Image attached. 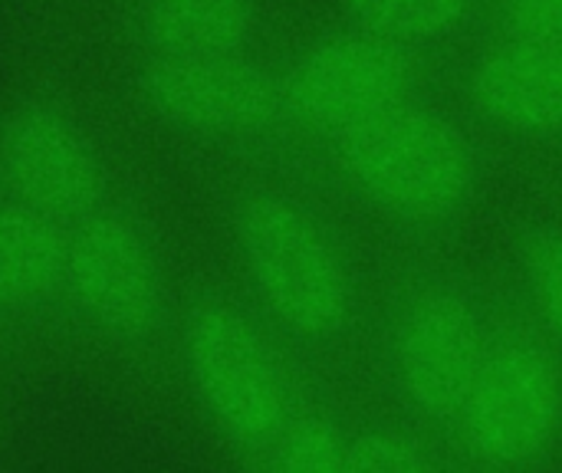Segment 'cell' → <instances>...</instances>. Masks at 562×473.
Returning a JSON list of instances; mask_svg holds the SVG:
<instances>
[{
	"instance_id": "cell-15",
	"label": "cell",
	"mask_w": 562,
	"mask_h": 473,
	"mask_svg": "<svg viewBox=\"0 0 562 473\" xmlns=\"http://www.w3.org/2000/svg\"><path fill=\"white\" fill-rule=\"evenodd\" d=\"M352 473H441L431 451L405 428L366 425L349 431Z\"/></svg>"
},
{
	"instance_id": "cell-1",
	"label": "cell",
	"mask_w": 562,
	"mask_h": 473,
	"mask_svg": "<svg viewBox=\"0 0 562 473\" xmlns=\"http://www.w3.org/2000/svg\"><path fill=\"white\" fill-rule=\"evenodd\" d=\"M119 155L148 194L175 273V365L191 428H198L244 473L257 471L267 451L293 425L300 408L296 372L286 342L254 309L234 273L204 267L191 244L171 178L148 135L122 122Z\"/></svg>"
},
{
	"instance_id": "cell-6",
	"label": "cell",
	"mask_w": 562,
	"mask_h": 473,
	"mask_svg": "<svg viewBox=\"0 0 562 473\" xmlns=\"http://www.w3.org/2000/svg\"><path fill=\"white\" fill-rule=\"evenodd\" d=\"M122 112L158 138L240 145L283 125L280 69L254 53L168 56L119 49Z\"/></svg>"
},
{
	"instance_id": "cell-4",
	"label": "cell",
	"mask_w": 562,
	"mask_h": 473,
	"mask_svg": "<svg viewBox=\"0 0 562 473\" xmlns=\"http://www.w3.org/2000/svg\"><path fill=\"white\" fill-rule=\"evenodd\" d=\"M56 46H23L0 72L3 198L72 224L122 188L109 115Z\"/></svg>"
},
{
	"instance_id": "cell-19",
	"label": "cell",
	"mask_w": 562,
	"mask_h": 473,
	"mask_svg": "<svg viewBox=\"0 0 562 473\" xmlns=\"http://www.w3.org/2000/svg\"><path fill=\"white\" fill-rule=\"evenodd\" d=\"M0 198H3V188H0Z\"/></svg>"
},
{
	"instance_id": "cell-14",
	"label": "cell",
	"mask_w": 562,
	"mask_h": 473,
	"mask_svg": "<svg viewBox=\"0 0 562 473\" xmlns=\"http://www.w3.org/2000/svg\"><path fill=\"white\" fill-rule=\"evenodd\" d=\"M254 473H352L349 431L329 412L303 405Z\"/></svg>"
},
{
	"instance_id": "cell-9",
	"label": "cell",
	"mask_w": 562,
	"mask_h": 473,
	"mask_svg": "<svg viewBox=\"0 0 562 473\" xmlns=\"http://www.w3.org/2000/svg\"><path fill=\"white\" fill-rule=\"evenodd\" d=\"M66 227L0 198V372L20 395L72 385Z\"/></svg>"
},
{
	"instance_id": "cell-16",
	"label": "cell",
	"mask_w": 562,
	"mask_h": 473,
	"mask_svg": "<svg viewBox=\"0 0 562 473\" xmlns=\"http://www.w3.org/2000/svg\"><path fill=\"white\" fill-rule=\"evenodd\" d=\"M520 270L533 313L547 336L562 346V227L540 230L527 240Z\"/></svg>"
},
{
	"instance_id": "cell-12",
	"label": "cell",
	"mask_w": 562,
	"mask_h": 473,
	"mask_svg": "<svg viewBox=\"0 0 562 473\" xmlns=\"http://www.w3.org/2000/svg\"><path fill=\"white\" fill-rule=\"evenodd\" d=\"M263 0H119V49L168 56L250 53Z\"/></svg>"
},
{
	"instance_id": "cell-11",
	"label": "cell",
	"mask_w": 562,
	"mask_h": 473,
	"mask_svg": "<svg viewBox=\"0 0 562 473\" xmlns=\"http://www.w3.org/2000/svg\"><path fill=\"white\" fill-rule=\"evenodd\" d=\"M468 99L504 135L562 138V49L497 36L468 69Z\"/></svg>"
},
{
	"instance_id": "cell-7",
	"label": "cell",
	"mask_w": 562,
	"mask_h": 473,
	"mask_svg": "<svg viewBox=\"0 0 562 473\" xmlns=\"http://www.w3.org/2000/svg\"><path fill=\"white\" fill-rule=\"evenodd\" d=\"M471 473H540L562 451V356L524 326H497L448 428Z\"/></svg>"
},
{
	"instance_id": "cell-3",
	"label": "cell",
	"mask_w": 562,
	"mask_h": 473,
	"mask_svg": "<svg viewBox=\"0 0 562 473\" xmlns=\"http://www.w3.org/2000/svg\"><path fill=\"white\" fill-rule=\"evenodd\" d=\"M231 273L286 346H339L359 319L356 263L316 204L280 181L240 178L221 204Z\"/></svg>"
},
{
	"instance_id": "cell-18",
	"label": "cell",
	"mask_w": 562,
	"mask_h": 473,
	"mask_svg": "<svg viewBox=\"0 0 562 473\" xmlns=\"http://www.w3.org/2000/svg\"><path fill=\"white\" fill-rule=\"evenodd\" d=\"M20 398H23V395L10 385V379L0 372V468H3L7 451H10V438H13V415H16Z\"/></svg>"
},
{
	"instance_id": "cell-2",
	"label": "cell",
	"mask_w": 562,
	"mask_h": 473,
	"mask_svg": "<svg viewBox=\"0 0 562 473\" xmlns=\"http://www.w3.org/2000/svg\"><path fill=\"white\" fill-rule=\"evenodd\" d=\"M66 316L72 388L138 421L191 428L175 365L168 240L125 161L122 188L66 227Z\"/></svg>"
},
{
	"instance_id": "cell-8",
	"label": "cell",
	"mask_w": 562,
	"mask_h": 473,
	"mask_svg": "<svg viewBox=\"0 0 562 473\" xmlns=\"http://www.w3.org/2000/svg\"><path fill=\"white\" fill-rule=\"evenodd\" d=\"M501 323L487 303L451 277L412 283L389 313V375L405 408L435 428L458 418Z\"/></svg>"
},
{
	"instance_id": "cell-10",
	"label": "cell",
	"mask_w": 562,
	"mask_h": 473,
	"mask_svg": "<svg viewBox=\"0 0 562 473\" xmlns=\"http://www.w3.org/2000/svg\"><path fill=\"white\" fill-rule=\"evenodd\" d=\"M415 53L356 26L323 33L280 69L283 125L329 145L415 99Z\"/></svg>"
},
{
	"instance_id": "cell-13",
	"label": "cell",
	"mask_w": 562,
	"mask_h": 473,
	"mask_svg": "<svg viewBox=\"0 0 562 473\" xmlns=\"http://www.w3.org/2000/svg\"><path fill=\"white\" fill-rule=\"evenodd\" d=\"M481 0H342L349 26L405 53L461 36Z\"/></svg>"
},
{
	"instance_id": "cell-17",
	"label": "cell",
	"mask_w": 562,
	"mask_h": 473,
	"mask_svg": "<svg viewBox=\"0 0 562 473\" xmlns=\"http://www.w3.org/2000/svg\"><path fill=\"white\" fill-rule=\"evenodd\" d=\"M497 23L501 36L562 49V0H497Z\"/></svg>"
},
{
	"instance_id": "cell-5",
	"label": "cell",
	"mask_w": 562,
	"mask_h": 473,
	"mask_svg": "<svg viewBox=\"0 0 562 473\" xmlns=\"http://www.w3.org/2000/svg\"><path fill=\"white\" fill-rule=\"evenodd\" d=\"M329 148L352 194L402 227H448L477 198L481 161L474 138L458 119L418 99Z\"/></svg>"
}]
</instances>
